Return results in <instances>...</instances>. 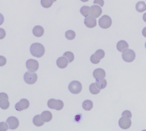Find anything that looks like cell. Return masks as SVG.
Returning a JSON list of instances; mask_svg holds the SVG:
<instances>
[{"label":"cell","mask_w":146,"mask_h":131,"mask_svg":"<svg viewBox=\"0 0 146 131\" xmlns=\"http://www.w3.org/2000/svg\"><path fill=\"white\" fill-rule=\"evenodd\" d=\"M30 53L35 57L40 58L44 54L45 49L41 43H35L32 44L30 47Z\"/></svg>","instance_id":"obj_1"},{"label":"cell","mask_w":146,"mask_h":131,"mask_svg":"<svg viewBox=\"0 0 146 131\" xmlns=\"http://www.w3.org/2000/svg\"><path fill=\"white\" fill-rule=\"evenodd\" d=\"M48 106L50 109L60 111L64 107V103L62 100L59 99L56 100L54 99H50L48 102Z\"/></svg>","instance_id":"obj_2"},{"label":"cell","mask_w":146,"mask_h":131,"mask_svg":"<svg viewBox=\"0 0 146 131\" xmlns=\"http://www.w3.org/2000/svg\"><path fill=\"white\" fill-rule=\"evenodd\" d=\"M68 88L71 93L77 94L81 93L82 89V85L80 81H74L69 84Z\"/></svg>","instance_id":"obj_3"},{"label":"cell","mask_w":146,"mask_h":131,"mask_svg":"<svg viewBox=\"0 0 146 131\" xmlns=\"http://www.w3.org/2000/svg\"><path fill=\"white\" fill-rule=\"evenodd\" d=\"M105 55V53L104 50L102 49L97 50L96 51V53H95V54H93L91 56L90 61L93 64H94V65L99 64L100 61V60H102V59L104 58Z\"/></svg>","instance_id":"obj_4"},{"label":"cell","mask_w":146,"mask_h":131,"mask_svg":"<svg viewBox=\"0 0 146 131\" xmlns=\"http://www.w3.org/2000/svg\"><path fill=\"white\" fill-rule=\"evenodd\" d=\"M136 57L135 53L132 49H128L122 54V58L123 60L127 63H131L134 61Z\"/></svg>","instance_id":"obj_5"},{"label":"cell","mask_w":146,"mask_h":131,"mask_svg":"<svg viewBox=\"0 0 146 131\" xmlns=\"http://www.w3.org/2000/svg\"><path fill=\"white\" fill-rule=\"evenodd\" d=\"M99 25L102 28L107 29L112 25V19L109 16L104 15L102 18L99 19Z\"/></svg>","instance_id":"obj_6"},{"label":"cell","mask_w":146,"mask_h":131,"mask_svg":"<svg viewBox=\"0 0 146 131\" xmlns=\"http://www.w3.org/2000/svg\"><path fill=\"white\" fill-rule=\"evenodd\" d=\"M24 79L25 82L28 84H34L37 81V74L31 72H27L25 73Z\"/></svg>","instance_id":"obj_7"},{"label":"cell","mask_w":146,"mask_h":131,"mask_svg":"<svg viewBox=\"0 0 146 131\" xmlns=\"http://www.w3.org/2000/svg\"><path fill=\"white\" fill-rule=\"evenodd\" d=\"M26 67L27 68V69L30 72L34 73L38 69V62L36 60L29 59L26 62Z\"/></svg>","instance_id":"obj_8"},{"label":"cell","mask_w":146,"mask_h":131,"mask_svg":"<svg viewBox=\"0 0 146 131\" xmlns=\"http://www.w3.org/2000/svg\"><path fill=\"white\" fill-rule=\"evenodd\" d=\"M9 96L5 93H0V107L3 110H7L9 108L10 103L9 102Z\"/></svg>","instance_id":"obj_9"},{"label":"cell","mask_w":146,"mask_h":131,"mask_svg":"<svg viewBox=\"0 0 146 131\" xmlns=\"http://www.w3.org/2000/svg\"><path fill=\"white\" fill-rule=\"evenodd\" d=\"M30 106V102L26 99H22L15 105V109L18 111L27 110Z\"/></svg>","instance_id":"obj_10"},{"label":"cell","mask_w":146,"mask_h":131,"mask_svg":"<svg viewBox=\"0 0 146 131\" xmlns=\"http://www.w3.org/2000/svg\"><path fill=\"white\" fill-rule=\"evenodd\" d=\"M119 126L123 129H127L130 128L132 125L131 118L127 117H122L119 121Z\"/></svg>","instance_id":"obj_11"},{"label":"cell","mask_w":146,"mask_h":131,"mask_svg":"<svg viewBox=\"0 0 146 131\" xmlns=\"http://www.w3.org/2000/svg\"><path fill=\"white\" fill-rule=\"evenodd\" d=\"M6 122L9 125V129H12V130H15V129H17L18 128L19 125V120L14 116L9 117L7 119Z\"/></svg>","instance_id":"obj_12"},{"label":"cell","mask_w":146,"mask_h":131,"mask_svg":"<svg viewBox=\"0 0 146 131\" xmlns=\"http://www.w3.org/2000/svg\"><path fill=\"white\" fill-rule=\"evenodd\" d=\"M102 8L99 7V5H94L90 7V15L91 16L93 17L94 18H98L102 15Z\"/></svg>","instance_id":"obj_13"},{"label":"cell","mask_w":146,"mask_h":131,"mask_svg":"<svg viewBox=\"0 0 146 131\" xmlns=\"http://www.w3.org/2000/svg\"><path fill=\"white\" fill-rule=\"evenodd\" d=\"M93 77L96 81H99L104 79L106 76V72L105 71L101 69V68H98V69H95L93 72Z\"/></svg>","instance_id":"obj_14"},{"label":"cell","mask_w":146,"mask_h":131,"mask_svg":"<svg viewBox=\"0 0 146 131\" xmlns=\"http://www.w3.org/2000/svg\"><path fill=\"white\" fill-rule=\"evenodd\" d=\"M84 24H85L87 27L89 28H93L97 25V21L96 18H93L91 16H88L86 17L85 20H84Z\"/></svg>","instance_id":"obj_15"},{"label":"cell","mask_w":146,"mask_h":131,"mask_svg":"<svg viewBox=\"0 0 146 131\" xmlns=\"http://www.w3.org/2000/svg\"><path fill=\"white\" fill-rule=\"evenodd\" d=\"M69 61L64 57H61L57 59V65L60 68V69H65V68L68 66Z\"/></svg>","instance_id":"obj_16"},{"label":"cell","mask_w":146,"mask_h":131,"mask_svg":"<svg viewBox=\"0 0 146 131\" xmlns=\"http://www.w3.org/2000/svg\"><path fill=\"white\" fill-rule=\"evenodd\" d=\"M129 45L127 42L125 41H120L117 44V49L119 52L123 53L125 51L128 49Z\"/></svg>","instance_id":"obj_17"},{"label":"cell","mask_w":146,"mask_h":131,"mask_svg":"<svg viewBox=\"0 0 146 131\" xmlns=\"http://www.w3.org/2000/svg\"><path fill=\"white\" fill-rule=\"evenodd\" d=\"M44 32V31L43 28L41 26H39V25L36 26L33 30V35L37 37H42L43 35Z\"/></svg>","instance_id":"obj_18"},{"label":"cell","mask_w":146,"mask_h":131,"mask_svg":"<svg viewBox=\"0 0 146 131\" xmlns=\"http://www.w3.org/2000/svg\"><path fill=\"white\" fill-rule=\"evenodd\" d=\"M41 117L44 122H49L52 118V114L49 111H44L41 114Z\"/></svg>","instance_id":"obj_19"},{"label":"cell","mask_w":146,"mask_h":131,"mask_svg":"<svg viewBox=\"0 0 146 131\" xmlns=\"http://www.w3.org/2000/svg\"><path fill=\"white\" fill-rule=\"evenodd\" d=\"M33 122L34 124H35L37 127H41L44 123L40 115H37L35 116V117L33 118Z\"/></svg>","instance_id":"obj_20"},{"label":"cell","mask_w":146,"mask_h":131,"mask_svg":"<svg viewBox=\"0 0 146 131\" xmlns=\"http://www.w3.org/2000/svg\"><path fill=\"white\" fill-rule=\"evenodd\" d=\"M93 107V102L90 100H86L82 103V108L86 111H90Z\"/></svg>","instance_id":"obj_21"},{"label":"cell","mask_w":146,"mask_h":131,"mask_svg":"<svg viewBox=\"0 0 146 131\" xmlns=\"http://www.w3.org/2000/svg\"><path fill=\"white\" fill-rule=\"evenodd\" d=\"M136 10L137 12L142 13L146 11V4L144 1H139L136 4Z\"/></svg>","instance_id":"obj_22"},{"label":"cell","mask_w":146,"mask_h":131,"mask_svg":"<svg viewBox=\"0 0 146 131\" xmlns=\"http://www.w3.org/2000/svg\"><path fill=\"white\" fill-rule=\"evenodd\" d=\"M80 12L82 16L87 17L90 13V7L87 6V5H84L81 8Z\"/></svg>","instance_id":"obj_23"},{"label":"cell","mask_w":146,"mask_h":131,"mask_svg":"<svg viewBox=\"0 0 146 131\" xmlns=\"http://www.w3.org/2000/svg\"><path fill=\"white\" fill-rule=\"evenodd\" d=\"M96 85L99 90H102L104 89L107 85V81L105 79H102V80L96 81Z\"/></svg>","instance_id":"obj_24"},{"label":"cell","mask_w":146,"mask_h":131,"mask_svg":"<svg viewBox=\"0 0 146 131\" xmlns=\"http://www.w3.org/2000/svg\"><path fill=\"white\" fill-rule=\"evenodd\" d=\"M89 90L93 94H98L100 93V90H99L96 85V83H92L89 87Z\"/></svg>","instance_id":"obj_25"},{"label":"cell","mask_w":146,"mask_h":131,"mask_svg":"<svg viewBox=\"0 0 146 131\" xmlns=\"http://www.w3.org/2000/svg\"><path fill=\"white\" fill-rule=\"evenodd\" d=\"M55 1V0H42L40 2H41L42 7L47 9L51 7V5Z\"/></svg>","instance_id":"obj_26"},{"label":"cell","mask_w":146,"mask_h":131,"mask_svg":"<svg viewBox=\"0 0 146 131\" xmlns=\"http://www.w3.org/2000/svg\"><path fill=\"white\" fill-rule=\"evenodd\" d=\"M65 36L67 39L69 40V41H72V40H74L75 38L76 34L74 31L68 30L66 32Z\"/></svg>","instance_id":"obj_27"},{"label":"cell","mask_w":146,"mask_h":131,"mask_svg":"<svg viewBox=\"0 0 146 131\" xmlns=\"http://www.w3.org/2000/svg\"><path fill=\"white\" fill-rule=\"evenodd\" d=\"M63 57H66L67 60H68L69 63H72L75 59V56L74 54H73L72 52H66L63 54Z\"/></svg>","instance_id":"obj_28"},{"label":"cell","mask_w":146,"mask_h":131,"mask_svg":"<svg viewBox=\"0 0 146 131\" xmlns=\"http://www.w3.org/2000/svg\"><path fill=\"white\" fill-rule=\"evenodd\" d=\"M9 129V126L7 123L1 122L0 123V131H7Z\"/></svg>","instance_id":"obj_29"},{"label":"cell","mask_w":146,"mask_h":131,"mask_svg":"<svg viewBox=\"0 0 146 131\" xmlns=\"http://www.w3.org/2000/svg\"><path fill=\"white\" fill-rule=\"evenodd\" d=\"M122 117H127L131 118L132 117V113L129 110H126L125 111H123L122 113Z\"/></svg>","instance_id":"obj_30"},{"label":"cell","mask_w":146,"mask_h":131,"mask_svg":"<svg viewBox=\"0 0 146 131\" xmlns=\"http://www.w3.org/2000/svg\"><path fill=\"white\" fill-rule=\"evenodd\" d=\"M0 66H3L5 65V63H6V59H5V57H2L1 56L0 57Z\"/></svg>","instance_id":"obj_31"},{"label":"cell","mask_w":146,"mask_h":131,"mask_svg":"<svg viewBox=\"0 0 146 131\" xmlns=\"http://www.w3.org/2000/svg\"><path fill=\"white\" fill-rule=\"evenodd\" d=\"M93 3L94 4H99L101 5V6H104V1L103 0H95Z\"/></svg>","instance_id":"obj_32"},{"label":"cell","mask_w":146,"mask_h":131,"mask_svg":"<svg viewBox=\"0 0 146 131\" xmlns=\"http://www.w3.org/2000/svg\"><path fill=\"white\" fill-rule=\"evenodd\" d=\"M142 34L144 37H146V27L144 28L143 30V31H142Z\"/></svg>","instance_id":"obj_33"},{"label":"cell","mask_w":146,"mask_h":131,"mask_svg":"<svg viewBox=\"0 0 146 131\" xmlns=\"http://www.w3.org/2000/svg\"><path fill=\"white\" fill-rule=\"evenodd\" d=\"M143 20H144V21L145 22H146V13H145L143 15Z\"/></svg>","instance_id":"obj_34"},{"label":"cell","mask_w":146,"mask_h":131,"mask_svg":"<svg viewBox=\"0 0 146 131\" xmlns=\"http://www.w3.org/2000/svg\"><path fill=\"white\" fill-rule=\"evenodd\" d=\"M145 48H146V42H145Z\"/></svg>","instance_id":"obj_35"},{"label":"cell","mask_w":146,"mask_h":131,"mask_svg":"<svg viewBox=\"0 0 146 131\" xmlns=\"http://www.w3.org/2000/svg\"><path fill=\"white\" fill-rule=\"evenodd\" d=\"M142 131H146V130H142Z\"/></svg>","instance_id":"obj_36"}]
</instances>
